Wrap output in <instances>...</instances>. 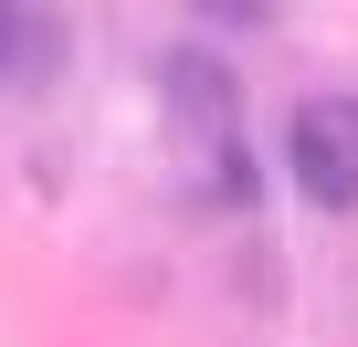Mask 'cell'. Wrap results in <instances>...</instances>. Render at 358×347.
<instances>
[{"label": "cell", "instance_id": "6da1fadb", "mask_svg": "<svg viewBox=\"0 0 358 347\" xmlns=\"http://www.w3.org/2000/svg\"><path fill=\"white\" fill-rule=\"evenodd\" d=\"M285 168L306 211H358V95H306L285 126Z\"/></svg>", "mask_w": 358, "mask_h": 347}, {"label": "cell", "instance_id": "7a4b0ae2", "mask_svg": "<svg viewBox=\"0 0 358 347\" xmlns=\"http://www.w3.org/2000/svg\"><path fill=\"white\" fill-rule=\"evenodd\" d=\"M43 74H64V22L0 0V84H43Z\"/></svg>", "mask_w": 358, "mask_h": 347}, {"label": "cell", "instance_id": "3957f363", "mask_svg": "<svg viewBox=\"0 0 358 347\" xmlns=\"http://www.w3.org/2000/svg\"><path fill=\"white\" fill-rule=\"evenodd\" d=\"M190 22H201V32H274L285 11H274V0H201Z\"/></svg>", "mask_w": 358, "mask_h": 347}]
</instances>
